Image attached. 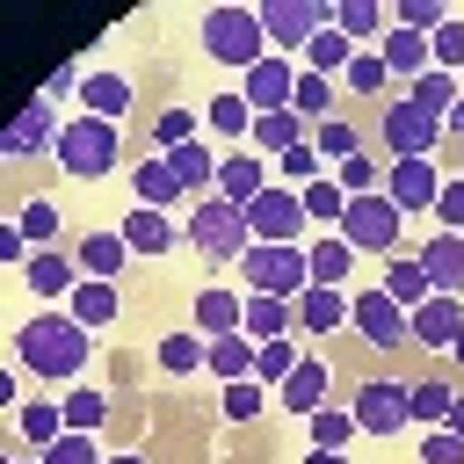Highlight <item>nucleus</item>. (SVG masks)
<instances>
[{"label": "nucleus", "mask_w": 464, "mask_h": 464, "mask_svg": "<svg viewBox=\"0 0 464 464\" xmlns=\"http://www.w3.org/2000/svg\"><path fill=\"white\" fill-rule=\"evenodd\" d=\"M14 355L29 377H80L87 370V326L72 312H36L14 326Z\"/></svg>", "instance_id": "f257e3e1"}, {"label": "nucleus", "mask_w": 464, "mask_h": 464, "mask_svg": "<svg viewBox=\"0 0 464 464\" xmlns=\"http://www.w3.org/2000/svg\"><path fill=\"white\" fill-rule=\"evenodd\" d=\"M196 36H203V58H218V65H239V72H254V65L268 58L261 7H210V14L196 22Z\"/></svg>", "instance_id": "f03ea898"}, {"label": "nucleus", "mask_w": 464, "mask_h": 464, "mask_svg": "<svg viewBox=\"0 0 464 464\" xmlns=\"http://www.w3.org/2000/svg\"><path fill=\"white\" fill-rule=\"evenodd\" d=\"M116 152H123V123H109V116H65V130H58V167L65 174L102 181V174H116Z\"/></svg>", "instance_id": "7ed1b4c3"}, {"label": "nucleus", "mask_w": 464, "mask_h": 464, "mask_svg": "<svg viewBox=\"0 0 464 464\" xmlns=\"http://www.w3.org/2000/svg\"><path fill=\"white\" fill-rule=\"evenodd\" d=\"M181 232H188V246H196L203 261H246V246H254L246 210H239V203H225V196H196Z\"/></svg>", "instance_id": "20e7f679"}, {"label": "nucleus", "mask_w": 464, "mask_h": 464, "mask_svg": "<svg viewBox=\"0 0 464 464\" xmlns=\"http://www.w3.org/2000/svg\"><path fill=\"white\" fill-rule=\"evenodd\" d=\"M355 254H392L399 246V232H406V210L377 188V196H348V210H341V225H334Z\"/></svg>", "instance_id": "39448f33"}, {"label": "nucleus", "mask_w": 464, "mask_h": 464, "mask_svg": "<svg viewBox=\"0 0 464 464\" xmlns=\"http://www.w3.org/2000/svg\"><path fill=\"white\" fill-rule=\"evenodd\" d=\"M239 276H246V290L254 297H304L312 290V261H304V246H246V261H239Z\"/></svg>", "instance_id": "423d86ee"}, {"label": "nucleus", "mask_w": 464, "mask_h": 464, "mask_svg": "<svg viewBox=\"0 0 464 464\" xmlns=\"http://www.w3.org/2000/svg\"><path fill=\"white\" fill-rule=\"evenodd\" d=\"M312 218H304V203H297V188H283V181H268L254 203H246V232L261 239V246H297V232H304Z\"/></svg>", "instance_id": "0eeeda50"}, {"label": "nucleus", "mask_w": 464, "mask_h": 464, "mask_svg": "<svg viewBox=\"0 0 464 464\" xmlns=\"http://www.w3.org/2000/svg\"><path fill=\"white\" fill-rule=\"evenodd\" d=\"M261 29H268V44L304 58V44L319 29H334V7H319V0H261Z\"/></svg>", "instance_id": "6e6552de"}, {"label": "nucleus", "mask_w": 464, "mask_h": 464, "mask_svg": "<svg viewBox=\"0 0 464 464\" xmlns=\"http://www.w3.org/2000/svg\"><path fill=\"white\" fill-rule=\"evenodd\" d=\"M377 138H384V152H392V160H435L442 123H435L428 109H413V102H392V109L377 116Z\"/></svg>", "instance_id": "1a4fd4ad"}, {"label": "nucleus", "mask_w": 464, "mask_h": 464, "mask_svg": "<svg viewBox=\"0 0 464 464\" xmlns=\"http://www.w3.org/2000/svg\"><path fill=\"white\" fill-rule=\"evenodd\" d=\"M348 326L370 341V348H406V304L392 290H355L348 297Z\"/></svg>", "instance_id": "9d476101"}, {"label": "nucleus", "mask_w": 464, "mask_h": 464, "mask_svg": "<svg viewBox=\"0 0 464 464\" xmlns=\"http://www.w3.org/2000/svg\"><path fill=\"white\" fill-rule=\"evenodd\" d=\"M355 428L362 435H399L406 420H413V406H406V384H392V377H370V384H355Z\"/></svg>", "instance_id": "9b49d317"}, {"label": "nucleus", "mask_w": 464, "mask_h": 464, "mask_svg": "<svg viewBox=\"0 0 464 464\" xmlns=\"http://www.w3.org/2000/svg\"><path fill=\"white\" fill-rule=\"evenodd\" d=\"M384 196L413 218V210H435V196H442V167L435 160H392L384 167Z\"/></svg>", "instance_id": "f8f14e48"}, {"label": "nucleus", "mask_w": 464, "mask_h": 464, "mask_svg": "<svg viewBox=\"0 0 464 464\" xmlns=\"http://www.w3.org/2000/svg\"><path fill=\"white\" fill-rule=\"evenodd\" d=\"M290 87H297V65H290V58H261L254 72H239V94H246V109H254V116L290 109Z\"/></svg>", "instance_id": "ddd939ff"}, {"label": "nucleus", "mask_w": 464, "mask_h": 464, "mask_svg": "<svg viewBox=\"0 0 464 464\" xmlns=\"http://www.w3.org/2000/svg\"><path fill=\"white\" fill-rule=\"evenodd\" d=\"M51 109H58V102H51V94H36V102H29V109H22V116L7 123V138H0V152H7V160H29V152H44V145H58V130H65V123H58Z\"/></svg>", "instance_id": "4468645a"}, {"label": "nucleus", "mask_w": 464, "mask_h": 464, "mask_svg": "<svg viewBox=\"0 0 464 464\" xmlns=\"http://www.w3.org/2000/svg\"><path fill=\"white\" fill-rule=\"evenodd\" d=\"M406 334H413L420 348H442V355H450V341L464 334V297H442V290H435L428 304L406 312Z\"/></svg>", "instance_id": "2eb2a0df"}, {"label": "nucleus", "mask_w": 464, "mask_h": 464, "mask_svg": "<svg viewBox=\"0 0 464 464\" xmlns=\"http://www.w3.org/2000/svg\"><path fill=\"white\" fill-rule=\"evenodd\" d=\"M413 261L428 268V283H435L442 297H464V232H428Z\"/></svg>", "instance_id": "dca6fc26"}, {"label": "nucleus", "mask_w": 464, "mask_h": 464, "mask_svg": "<svg viewBox=\"0 0 464 464\" xmlns=\"http://www.w3.org/2000/svg\"><path fill=\"white\" fill-rule=\"evenodd\" d=\"M377 58H384V72H392V80H406V87H413V80H420V72L435 65V51H428V36H413V29H399V22L384 29V44H377Z\"/></svg>", "instance_id": "f3484780"}, {"label": "nucleus", "mask_w": 464, "mask_h": 464, "mask_svg": "<svg viewBox=\"0 0 464 464\" xmlns=\"http://www.w3.org/2000/svg\"><path fill=\"white\" fill-rule=\"evenodd\" d=\"M261 188H268V167H261L254 152H218V188H210V196H225V203L246 210Z\"/></svg>", "instance_id": "a211bd4d"}, {"label": "nucleus", "mask_w": 464, "mask_h": 464, "mask_svg": "<svg viewBox=\"0 0 464 464\" xmlns=\"http://www.w3.org/2000/svg\"><path fill=\"white\" fill-rule=\"evenodd\" d=\"M72 261H80V276L116 283L123 261H130V239H123V232H80V239H72Z\"/></svg>", "instance_id": "6ab92c4d"}, {"label": "nucleus", "mask_w": 464, "mask_h": 464, "mask_svg": "<svg viewBox=\"0 0 464 464\" xmlns=\"http://www.w3.org/2000/svg\"><path fill=\"white\" fill-rule=\"evenodd\" d=\"M22 276H29V290H44V297H72V290H80V261H72L65 246H36Z\"/></svg>", "instance_id": "aec40b11"}, {"label": "nucleus", "mask_w": 464, "mask_h": 464, "mask_svg": "<svg viewBox=\"0 0 464 464\" xmlns=\"http://www.w3.org/2000/svg\"><path fill=\"white\" fill-rule=\"evenodd\" d=\"M276 406H290V413H304V420H312V413L326 406V362H319V355H304V362L276 384Z\"/></svg>", "instance_id": "412c9836"}, {"label": "nucleus", "mask_w": 464, "mask_h": 464, "mask_svg": "<svg viewBox=\"0 0 464 464\" xmlns=\"http://www.w3.org/2000/svg\"><path fill=\"white\" fill-rule=\"evenodd\" d=\"M334 29H341L355 51H377V44H384V29H392V14H384L377 0H341V7H334Z\"/></svg>", "instance_id": "4be33fe9"}, {"label": "nucleus", "mask_w": 464, "mask_h": 464, "mask_svg": "<svg viewBox=\"0 0 464 464\" xmlns=\"http://www.w3.org/2000/svg\"><path fill=\"white\" fill-rule=\"evenodd\" d=\"M239 319H246V297H239V290H196V334H203V341L239 334Z\"/></svg>", "instance_id": "5701e85b"}, {"label": "nucleus", "mask_w": 464, "mask_h": 464, "mask_svg": "<svg viewBox=\"0 0 464 464\" xmlns=\"http://www.w3.org/2000/svg\"><path fill=\"white\" fill-rule=\"evenodd\" d=\"M130 188H138V203H145V210H174V203L188 196V188L174 181V167H167V160H138V167H130Z\"/></svg>", "instance_id": "b1692460"}, {"label": "nucleus", "mask_w": 464, "mask_h": 464, "mask_svg": "<svg viewBox=\"0 0 464 464\" xmlns=\"http://www.w3.org/2000/svg\"><path fill=\"white\" fill-rule=\"evenodd\" d=\"M304 261H312V283H319V290H341V283H348V268H355V246H348L341 232H326V239H312V246H304Z\"/></svg>", "instance_id": "393cba45"}, {"label": "nucleus", "mask_w": 464, "mask_h": 464, "mask_svg": "<svg viewBox=\"0 0 464 464\" xmlns=\"http://www.w3.org/2000/svg\"><path fill=\"white\" fill-rule=\"evenodd\" d=\"M152 362H160L167 377H188V370H203V362H210V341H203L196 326H174V334L152 348Z\"/></svg>", "instance_id": "a878e982"}, {"label": "nucleus", "mask_w": 464, "mask_h": 464, "mask_svg": "<svg viewBox=\"0 0 464 464\" xmlns=\"http://www.w3.org/2000/svg\"><path fill=\"white\" fill-rule=\"evenodd\" d=\"M203 123H210L232 152H239V138H254V109H246V94H239V87H225V94L203 109Z\"/></svg>", "instance_id": "bb28decb"}, {"label": "nucleus", "mask_w": 464, "mask_h": 464, "mask_svg": "<svg viewBox=\"0 0 464 464\" xmlns=\"http://www.w3.org/2000/svg\"><path fill=\"white\" fill-rule=\"evenodd\" d=\"M116 232L130 239V254H167V246H174V218H167V210H145V203H138Z\"/></svg>", "instance_id": "cd10ccee"}, {"label": "nucleus", "mask_w": 464, "mask_h": 464, "mask_svg": "<svg viewBox=\"0 0 464 464\" xmlns=\"http://www.w3.org/2000/svg\"><path fill=\"white\" fill-rule=\"evenodd\" d=\"M377 290H392V297H399L406 312L435 297V283H428V268H420L413 254H392V261H384V283H377Z\"/></svg>", "instance_id": "c85d7f7f"}, {"label": "nucleus", "mask_w": 464, "mask_h": 464, "mask_svg": "<svg viewBox=\"0 0 464 464\" xmlns=\"http://www.w3.org/2000/svg\"><path fill=\"white\" fill-rule=\"evenodd\" d=\"M65 312H72L80 326H116V283H102V276H80V290L65 297Z\"/></svg>", "instance_id": "c756f323"}, {"label": "nucleus", "mask_w": 464, "mask_h": 464, "mask_svg": "<svg viewBox=\"0 0 464 464\" xmlns=\"http://www.w3.org/2000/svg\"><path fill=\"white\" fill-rule=\"evenodd\" d=\"M167 167H174V181H181L188 196H196V188H218V152H210L203 138H196V145H174Z\"/></svg>", "instance_id": "7c9ffc66"}, {"label": "nucleus", "mask_w": 464, "mask_h": 464, "mask_svg": "<svg viewBox=\"0 0 464 464\" xmlns=\"http://www.w3.org/2000/svg\"><path fill=\"white\" fill-rule=\"evenodd\" d=\"M341 319H348V290H319V283H312V290L297 297V326H304V334H334Z\"/></svg>", "instance_id": "2f4dec72"}, {"label": "nucleus", "mask_w": 464, "mask_h": 464, "mask_svg": "<svg viewBox=\"0 0 464 464\" xmlns=\"http://www.w3.org/2000/svg\"><path fill=\"white\" fill-rule=\"evenodd\" d=\"M254 355H261V341H246V334H225V341H210V377H225V384H239V377H254Z\"/></svg>", "instance_id": "473e14b6"}, {"label": "nucleus", "mask_w": 464, "mask_h": 464, "mask_svg": "<svg viewBox=\"0 0 464 464\" xmlns=\"http://www.w3.org/2000/svg\"><path fill=\"white\" fill-rule=\"evenodd\" d=\"M80 102H87V116H123L130 109V80L123 72H87V87H80Z\"/></svg>", "instance_id": "72a5a7b5"}, {"label": "nucleus", "mask_w": 464, "mask_h": 464, "mask_svg": "<svg viewBox=\"0 0 464 464\" xmlns=\"http://www.w3.org/2000/svg\"><path fill=\"white\" fill-rule=\"evenodd\" d=\"M457 94H464V87H457V72H435V65H428V72H420V80L406 87V102H413V109H428L435 123H442L450 109H457Z\"/></svg>", "instance_id": "f704fd0d"}, {"label": "nucleus", "mask_w": 464, "mask_h": 464, "mask_svg": "<svg viewBox=\"0 0 464 464\" xmlns=\"http://www.w3.org/2000/svg\"><path fill=\"white\" fill-rule=\"evenodd\" d=\"M290 297H246V319H239V334L246 341H283V326H290Z\"/></svg>", "instance_id": "c9c22d12"}, {"label": "nucleus", "mask_w": 464, "mask_h": 464, "mask_svg": "<svg viewBox=\"0 0 464 464\" xmlns=\"http://www.w3.org/2000/svg\"><path fill=\"white\" fill-rule=\"evenodd\" d=\"M14 428H22V442H36V450H51V442L65 435V406H44V399H22V406H14Z\"/></svg>", "instance_id": "e433bc0d"}, {"label": "nucleus", "mask_w": 464, "mask_h": 464, "mask_svg": "<svg viewBox=\"0 0 464 464\" xmlns=\"http://www.w3.org/2000/svg\"><path fill=\"white\" fill-rule=\"evenodd\" d=\"M348 58H355V44H348L341 29H319V36L304 44V72H319V80H334V72H348Z\"/></svg>", "instance_id": "4c0bfd02"}, {"label": "nucleus", "mask_w": 464, "mask_h": 464, "mask_svg": "<svg viewBox=\"0 0 464 464\" xmlns=\"http://www.w3.org/2000/svg\"><path fill=\"white\" fill-rule=\"evenodd\" d=\"M304 130H312V123H304L297 109H276V116H254V145H268L276 160H283L290 145H304Z\"/></svg>", "instance_id": "58836bf2"}, {"label": "nucleus", "mask_w": 464, "mask_h": 464, "mask_svg": "<svg viewBox=\"0 0 464 464\" xmlns=\"http://www.w3.org/2000/svg\"><path fill=\"white\" fill-rule=\"evenodd\" d=\"M290 109H297L304 123H326V116H334V80H319V72H304V65H297V87H290Z\"/></svg>", "instance_id": "ea45409f"}, {"label": "nucleus", "mask_w": 464, "mask_h": 464, "mask_svg": "<svg viewBox=\"0 0 464 464\" xmlns=\"http://www.w3.org/2000/svg\"><path fill=\"white\" fill-rule=\"evenodd\" d=\"M304 138H312V152H319V160H334V167L362 152V138H355V123H341V116H326V123H312Z\"/></svg>", "instance_id": "a19ab883"}, {"label": "nucleus", "mask_w": 464, "mask_h": 464, "mask_svg": "<svg viewBox=\"0 0 464 464\" xmlns=\"http://www.w3.org/2000/svg\"><path fill=\"white\" fill-rule=\"evenodd\" d=\"M297 203H304V218H319V225H341V210H348V188H341L334 174H319V181H304V188H297Z\"/></svg>", "instance_id": "79ce46f5"}, {"label": "nucleus", "mask_w": 464, "mask_h": 464, "mask_svg": "<svg viewBox=\"0 0 464 464\" xmlns=\"http://www.w3.org/2000/svg\"><path fill=\"white\" fill-rule=\"evenodd\" d=\"M341 80H348V94H355V102H370V94H384V80H392V72H384V58H377V51H355Z\"/></svg>", "instance_id": "37998d69"}, {"label": "nucleus", "mask_w": 464, "mask_h": 464, "mask_svg": "<svg viewBox=\"0 0 464 464\" xmlns=\"http://www.w3.org/2000/svg\"><path fill=\"white\" fill-rule=\"evenodd\" d=\"M14 225L29 232V246H58V232H65V225H58V203H44V196H29Z\"/></svg>", "instance_id": "c03bdc74"}, {"label": "nucleus", "mask_w": 464, "mask_h": 464, "mask_svg": "<svg viewBox=\"0 0 464 464\" xmlns=\"http://www.w3.org/2000/svg\"><path fill=\"white\" fill-rule=\"evenodd\" d=\"M450 399H457V392H450V384H435V377L406 392V406H413V420H420V428H442V420H450Z\"/></svg>", "instance_id": "a18cd8bd"}, {"label": "nucleus", "mask_w": 464, "mask_h": 464, "mask_svg": "<svg viewBox=\"0 0 464 464\" xmlns=\"http://www.w3.org/2000/svg\"><path fill=\"white\" fill-rule=\"evenodd\" d=\"M102 420H109V399H102V392H87V384H72V392H65V428L94 435Z\"/></svg>", "instance_id": "49530a36"}, {"label": "nucleus", "mask_w": 464, "mask_h": 464, "mask_svg": "<svg viewBox=\"0 0 464 464\" xmlns=\"http://www.w3.org/2000/svg\"><path fill=\"white\" fill-rule=\"evenodd\" d=\"M334 181H341L348 196H377L384 167H377V152H355V160H341V167H334Z\"/></svg>", "instance_id": "de8ad7c7"}, {"label": "nucleus", "mask_w": 464, "mask_h": 464, "mask_svg": "<svg viewBox=\"0 0 464 464\" xmlns=\"http://www.w3.org/2000/svg\"><path fill=\"white\" fill-rule=\"evenodd\" d=\"M297 362H304V355H297V348H290V334H283V341H261V355H254V377H261V384H283Z\"/></svg>", "instance_id": "09e8293b"}, {"label": "nucleus", "mask_w": 464, "mask_h": 464, "mask_svg": "<svg viewBox=\"0 0 464 464\" xmlns=\"http://www.w3.org/2000/svg\"><path fill=\"white\" fill-rule=\"evenodd\" d=\"M348 435H355V413L348 406H319L312 413V450H341Z\"/></svg>", "instance_id": "8fccbe9b"}, {"label": "nucleus", "mask_w": 464, "mask_h": 464, "mask_svg": "<svg viewBox=\"0 0 464 464\" xmlns=\"http://www.w3.org/2000/svg\"><path fill=\"white\" fill-rule=\"evenodd\" d=\"M268 406V384L261 377H239V384H225V420H254Z\"/></svg>", "instance_id": "3c124183"}, {"label": "nucleus", "mask_w": 464, "mask_h": 464, "mask_svg": "<svg viewBox=\"0 0 464 464\" xmlns=\"http://www.w3.org/2000/svg\"><path fill=\"white\" fill-rule=\"evenodd\" d=\"M428 51H435V72H464V22L450 14V22L428 36Z\"/></svg>", "instance_id": "603ef678"}, {"label": "nucleus", "mask_w": 464, "mask_h": 464, "mask_svg": "<svg viewBox=\"0 0 464 464\" xmlns=\"http://www.w3.org/2000/svg\"><path fill=\"white\" fill-rule=\"evenodd\" d=\"M44 464H102V450H94V435H80V428H65L51 450H44Z\"/></svg>", "instance_id": "864d4df0"}, {"label": "nucleus", "mask_w": 464, "mask_h": 464, "mask_svg": "<svg viewBox=\"0 0 464 464\" xmlns=\"http://www.w3.org/2000/svg\"><path fill=\"white\" fill-rule=\"evenodd\" d=\"M276 174H283V188H290V181H297V188H304V181H319V152H312V138H304V145H290V152L276 160Z\"/></svg>", "instance_id": "5fc2aeb1"}, {"label": "nucleus", "mask_w": 464, "mask_h": 464, "mask_svg": "<svg viewBox=\"0 0 464 464\" xmlns=\"http://www.w3.org/2000/svg\"><path fill=\"white\" fill-rule=\"evenodd\" d=\"M420 464H464V435L428 428V435H420Z\"/></svg>", "instance_id": "6e6d98bb"}, {"label": "nucleus", "mask_w": 464, "mask_h": 464, "mask_svg": "<svg viewBox=\"0 0 464 464\" xmlns=\"http://www.w3.org/2000/svg\"><path fill=\"white\" fill-rule=\"evenodd\" d=\"M435 218H442V232H464V174H442V196H435Z\"/></svg>", "instance_id": "4d7b16f0"}, {"label": "nucleus", "mask_w": 464, "mask_h": 464, "mask_svg": "<svg viewBox=\"0 0 464 464\" xmlns=\"http://www.w3.org/2000/svg\"><path fill=\"white\" fill-rule=\"evenodd\" d=\"M152 138H160L167 152H174V145H196V116H188V109H167V116L152 123Z\"/></svg>", "instance_id": "13d9d810"}, {"label": "nucleus", "mask_w": 464, "mask_h": 464, "mask_svg": "<svg viewBox=\"0 0 464 464\" xmlns=\"http://www.w3.org/2000/svg\"><path fill=\"white\" fill-rule=\"evenodd\" d=\"M72 87H87V72H80V65H65V58H58V72H51V80H44V87H36V94H51V102H58V94H72Z\"/></svg>", "instance_id": "bf43d9fd"}, {"label": "nucleus", "mask_w": 464, "mask_h": 464, "mask_svg": "<svg viewBox=\"0 0 464 464\" xmlns=\"http://www.w3.org/2000/svg\"><path fill=\"white\" fill-rule=\"evenodd\" d=\"M442 138H450V145H457V152H464V94H457V109H450V116H442Z\"/></svg>", "instance_id": "052dcab7"}, {"label": "nucleus", "mask_w": 464, "mask_h": 464, "mask_svg": "<svg viewBox=\"0 0 464 464\" xmlns=\"http://www.w3.org/2000/svg\"><path fill=\"white\" fill-rule=\"evenodd\" d=\"M442 428H450V435H464V392L450 399V420H442Z\"/></svg>", "instance_id": "680f3d73"}, {"label": "nucleus", "mask_w": 464, "mask_h": 464, "mask_svg": "<svg viewBox=\"0 0 464 464\" xmlns=\"http://www.w3.org/2000/svg\"><path fill=\"white\" fill-rule=\"evenodd\" d=\"M304 464H348L341 450H304Z\"/></svg>", "instance_id": "e2e57ef3"}, {"label": "nucleus", "mask_w": 464, "mask_h": 464, "mask_svg": "<svg viewBox=\"0 0 464 464\" xmlns=\"http://www.w3.org/2000/svg\"><path fill=\"white\" fill-rule=\"evenodd\" d=\"M450 355H457V362H464V334H457V341H450Z\"/></svg>", "instance_id": "0e129e2a"}, {"label": "nucleus", "mask_w": 464, "mask_h": 464, "mask_svg": "<svg viewBox=\"0 0 464 464\" xmlns=\"http://www.w3.org/2000/svg\"><path fill=\"white\" fill-rule=\"evenodd\" d=\"M102 464H145V457H102Z\"/></svg>", "instance_id": "69168bd1"}, {"label": "nucleus", "mask_w": 464, "mask_h": 464, "mask_svg": "<svg viewBox=\"0 0 464 464\" xmlns=\"http://www.w3.org/2000/svg\"><path fill=\"white\" fill-rule=\"evenodd\" d=\"M7 464H44V457H7Z\"/></svg>", "instance_id": "338daca9"}]
</instances>
